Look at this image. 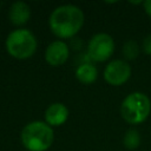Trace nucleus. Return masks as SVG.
I'll return each mask as SVG.
<instances>
[{"label": "nucleus", "instance_id": "nucleus-1", "mask_svg": "<svg viewBox=\"0 0 151 151\" xmlns=\"http://www.w3.org/2000/svg\"><path fill=\"white\" fill-rule=\"evenodd\" d=\"M84 25V13L76 5H61L55 7L48 18L51 32L61 39L74 37Z\"/></svg>", "mask_w": 151, "mask_h": 151}, {"label": "nucleus", "instance_id": "nucleus-2", "mask_svg": "<svg viewBox=\"0 0 151 151\" xmlns=\"http://www.w3.org/2000/svg\"><path fill=\"white\" fill-rule=\"evenodd\" d=\"M20 140L27 151H46L53 144L54 132L47 123L33 120L21 130Z\"/></svg>", "mask_w": 151, "mask_h": 151}, {"label": "nucleus", "instance_id": "nucleus-3", "mask_svg": "<svg viewBox=\"0 0 151 151\" xmlns=\"http://www.w3.org/2000/svg\"><path fill=\"white\" fill-rule=\"evenodd\" d=\"M151 112V101L143 92H132L127 94L120 104V114L123 119L132 125L144 123Z\"/></svg>", "mask_w": 151, "mask_h": 151}, {"label": "nucleus", "instance_id": "nucleus-4", "mask_svg": "<svg viewBox=\"0 0 151 151\" xmlns=\"http://www.w3.org/2000/svg\"><path fill=\"white\" fill-rule=\"evenodd\" d=\"M5 45L11 57L18 60H26L35 53L38 41L35 35L29 29L18 28L7 35Z\"/></svg>", "mask_w": 151, "mask_h": 151}, {"label": "nucleus", "instance_id": "nucleus-5", "mask_svg": "<svg viewBox=\"0 0 151 151\" xmlns=\"http://www.w3.org/2000/svg\"><path fill=\"white\" fill-rule=\"evenodd\" d=\"M113 52L114 41L113 38L107 33H97L88 41L87 53L93 61H106L112 57Z\"/></svg>", "mask_w": 151, "mask_h": 151}, {"label": "nucleus", "instance_id": "nucleus-6", "mask_svg": "<svg viewBox=\"0 0 151 151\" xmlns=\"http://www.w3.org/2000/svg\"><path fill=\"white\" fill-rule=\"evenodd\" d=\"M103 76L109 85L122 86L131 77V67L127 61L122 59H114L106 65Z\"/></svg>", "mask_w": 151, "mask_h": 151}, {"label": "nucleus", "instance_id": "nucleus-7", "mask_svg": "<svg viewBox=\"0 0 151 151\" xmlns=\"http://www.w3.org/2000/svg\"><path fill=\"white\" fill-rule=\"evenodd\" d=\"M70 57L68 45L63 40L52 41L45 51V60L48 65L58 67L64 65Z\"/></svg>", "mask_w": 151, "mask_h": 151}, {"label": "nucleus", "instance_id": "nucleus-8", "mask_svg": "<svg viewBox=\"0 0 151 151\" xmlns=\"http://www.w3.org/2000/svg\"><path fill=\"white\" fill-rule=\"evenodd\" d=\"M68 109L63 103H52L45 111V123L51 127L60 126L68 119Z\"/></svg>", "mask_w": 151, "mask_h": 151}, {"label": "nucleus", "instance_id": "nucleus-9", "mask_svg": "<svg viewBox=\"0 0 151 151\" xmlns=\"http://www.w3.org/2000/svg\"><path fill=\"white\" fill-rule=\"evenodd\" d=\"M31 7L24 1H15L8 9V19L14 26H22L31 19Z\"/></svg>", "mask_w": 151, "mask_h": 151}, {"label": "nucleus", "instance_id": "nucleus-10", "mask_svg": "<svg viewBox=\"0 0 151 151\" xmlns=\"http://www.w3.org/2000/svg\"><path fill=\"white\" fill-rule=\"evenodd\" d=\"M97 77H98V70L93 64L84 63L80 64L76 70V78L81 84L85 85L93 84L97 80Z\"/></svg>", "mask_w": 151, "mask_h": 151}, {"label": "nucleus", "instance_id": "nucleus-11", "mask_svg": "<svg viewBox=\"0 0 151 151\" xmlns=\"http://www.w3.org/2000/svg\"><path fill=\"white\" fill-rule=\"evenodd\" d=\"M142 142V137L140 133L134 130V129H130L125 132L124 138H123V144L127 150H134L140 145Z\"/></svg>", "mask_w": 151, "mask_h": 151}, {"label": "nucleus", "instance_id": "nucleus-12", "mask_svg": "<svg viewBox=\"0 0 151 151\" xmlns=\"http://www.w3.org/2000/svg\"><path fill=\"white\" fill-rule=\"evenodd\" d=\"M139 46H138V44L134 41V40H129V41H126L124 45H123V50H122V52H123V55L125 57V59H127V60H133V59H136L137 57H138V54H139Z\"/></svg>", "mask_w": 151, "mask_h": 151}, {"label": "nucleus", "instance_id": "nucleus-13", "mask_svg": "<svg viewBox=\"0 0 151 151\" xmlns=\"http://www.w3.org/2000/svg\"><path fill=\"white\" fill-rule=\"evenodd\" d=\"M142 50L146 55H151V34L146 35L142 44Z\"/></svg>", "mask_w": 151, "mask_h": 151}, {"label": "nucleus", "instance_id": "nucleus-14", "mask_svg": "<svg viewBox=\"0 0 151 151\" xmlns=\"http://www.w3.org/2000/svg\"><path fill=\"white\" fill-rule=\"evenodd\" d=\"M143 8H144L145 13L151 18V0H145V1H143Z\"/></svg>", "mask_w": 151, "mask_h": 151}]
</instances>
